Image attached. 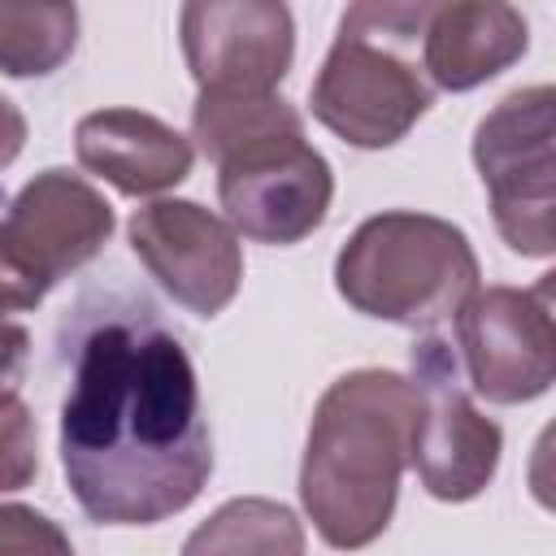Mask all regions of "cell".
<instances>
[{
  "label": "cell",
  "mask_w": 556,
  "mask_h": 556,
  "mask_svg": "<svg viewBox=\"0 0 556 556\" xmlns=\"http://www.w3.org/2000/svg\"><path fill=\"white\" fill-rule=\"evenodd\" d=\"M61 469L100 526H156L204 491L213 439L195 365L148 308L109 313L78 339L61 404Z\"/></svg>",
  "instance_id": "obj_1"
},
{
  "label": "cell",
  "mask_w": 556,
  "mask_h": 556,
  "mask_svg": "<svg viewBox=\"0 0 556 556\" xmlns=\"http://www.w3.org/2000/svg\"><path fill=\"white\" fill-rule=\"evenodd\" d=\"M413 421L417 387L395 369H352L321 391L300 465V504L330 547H369L391 526Z\"/></svg>",
  "instance_id": "obj_2"
},
{
  "label": "cell",
  "mask_w": 556,
  "mask_h": 556,
  "mask_svg": "<svg viewBox=\"0 0 556 556\" xmlns=\"http://www.w3.org/2000/svg\"><path fill=\"white\" fill-rule=\"evenodd\" d=\"M426 4L365 0L339 17V35L308 87L313 117L352 148L400 143L434 104L417 65Z\"/></svg>",
  "instance_id": "obj_3"
},
{
  "label": "cell",
  "mask_w": 556,
  "mask_h": 556,
  "mask_svg": "<svg viewBox=\"0 0 556 556\" xmlns=\"http://www.w3.org/2000/svg\"><path fill=\"white\" fill-rule=\"evenodd\" d=\"M339 295L378 321L434 326L478 291V256L460 226L391 208L365 217L334 256Z\"/></svg>",
  "instance_id": "obj_4"
},
{
  "label": "cell",
  "mask_w": 556,
  "mask_h": 556,
  "mask_svg": "<svg viewBox=\"0 0 556 556\" xmlns=\"http://www.w3.org/2000/svg\"><path fill=\"white\" fill-rule=\"evenodd\" d=\"M547 83L508 91L473 130V165L491 195L495 230L521 256L556 252V161Z\"/></svg>",
  "instance_id": "obj_5"
},
{
  "label": "cell",
  "mask_w": 556,
  "mask_h": 556,
  "mask_svg": "<svg viewBox=\"0 0 556 556\" xmlns=\"http://www.w3.org/2000/svg\"><path fill=\"white\" fill-rule=\"evenodd\" d=\"M217 195L235 235L287 248L326 222L334 174L330 161L304 139V130L269 135L217 161Z\"/></svg>",
  "instance_id": "obj_6"
},
{
  "label": "cell",
  "mask_w": 556,
  "mask_h": 556,
  "mask_svg": "<svg viewBox=\"0 0 556 556\" xmlns=\"http://www.w3.org/2000/svg\"><path fill=\"white\" fill-rule=\"evenodd\" d=\"M552 278L534 287H486L473 291L456 313L460 361L473 391L486 404L539 400L556 378V326H552Z\"/></svg>",
  "instance_id": "obj_7"
},
{
  "label": "cell",
  "mask_w": 556,
  "mask_h": 556,
  "mask_svg": "<svg viewBox=\"0 0 556 556\" xmlns=\"http://www.w3.org/2000/svg\"><path fill=\"white\" fill-rule=\"evenodd\" d=\"M413 369L417 421L408 460L434 500L465 504L491 486L504 452V430L465 395L443 339H421L413 352Z\"/></svg>",
  "instance_id": "obj_8"
},
{
  "label": "cell",
  "mask_w": 556,
  "mask_h": 556,
  "mask_svg": "<svg viewBox=\"0 0 556 556\" xmlns=\"http://www.w3.org/2000/svg\"><path fill=\"white\" fill-rule=\"evenodd\" d=\"M130 248L187 313H222L243 282L239 235L195 200H152L130 217Z\"/></svg>",
  "instance_id": "obj_9"
},
{
  "label": "cell",
  "mask_w": 556,
  "mask_h": 556,
  "mask_svg": "<svg viewBox=\"0 0 556 556\" xmlns=\"http://www.w3.org/2000/svg\"><path fill=\"white\" fill-rule=\"evenodd\" d=\"M178 35L200 91H274L295 56L291 9L274 0L182 4Z\"/></svg>",
  "instance_id": "obj_10"
},
{
  "label": "cell",
  "mask_w": 556,
  "mask_h": 556,
  "mask_svg": "<svg viewBox=\"0 0 556 556\" xmlns=\"http://www.w3.org/2000/svg\"><path fill=\"white\" fill-rule=\"evenodd\" d=\"M113 235V204L70 169L35 174L0 217V248L22 274L52 291L65 274L83 269Z\"/></svg>",
  "instance_id": "obj_11"
},
{
  "label": "cell",
  "mask_w": 556,
  "mask_h": 556,
  "mask_svg": "<svg viewBox=\"0 0 556 556\" xmlns=\"http://www.w3.org/2000/svg\"><path fill=\"white\" fill-rule=\"evenodd\" d=\"M421 74L439 91H473L530 48L521 9L504 0H443L426 4L421 22Z\"/></svg>",
  "instance_id": "obj_12"
},
{
  "label": "cell",
  "mask_w": 556,
  "mask_h": 556,
  "mask_svg": "<svg viewBox=\"0 0 556 556\" xmlns=\"http://www.w3.org/2000/svg\"><path fill=\"white\" fill-rule=\"evenodd\" d=\"M78 165L122 195H156L191 174L195 148L169 122L143 109H96L74 126Z\"/></svg>",
  "instance_id": "obj_13"
},
{
  "label": "cell",
  "mask_w": 556,
  "mask_h": 556,
  "mask_svg": "<svg viewBox=\"0 0 556 556\" xmlns=\"http://www.w3.org/2000/svg\"><path fill=\"white\" fill-rule=\"evenodd\" d=\"M182 556H304V526L278 500L239 495L187 534Z\"/></svg>",
  "instance_id": "obj_14"
},
{
  "label": "cell",
  "mask_w": 556,
  "mask_h": 556,
  "mask_svg": "<svg viewBox=\"0 0 556 556\" xmlns=\"http://www.w3.org/2000/svg\"><path fill=\"white\" fill-rule=\"evenodd\" d=\"M304 117L278 91H200L191 109V139L217 165L230 152L269 139V135H300Z\"/></svg>",
  "instance_id": "obj_15"
},
{
  "label": "cell",
  "mask_w": 556,
  "mask_h": 556,
  "mask_svg": "<svg viewBox=\"0 0 556 556\" xmlns=\"http://www.w3.org/2000/svg\"><path fill=\"white\" fill-rule=\"evenodd\" d=\"M78 43L74 4H13L0 0V74L43 78L70 61Z\"/></svg>",
  "instance_id": "obj_16"
},
{
  "label": "cell",
  "mask_w": 556,
  "mask_h": 556,
  "mask_svg": "<svg viewBox=\"0 0 556 556\" xmlns=\"http://www.w3.org/2000/svg\"><path fill=\"white\" fill-rule=\"evenodd\" d=\"M39 473V434L22 400L0 404V491H22Z\"/></svg>",
  "instance_id": "obj_17"
},
{
  "label": "cell",
  "mask_w": 556,
  "mask_h": 556,
  "mask_svg": "<svg viewBox=\"0 0 556 556\" xmlns=\"http://www.w3.org/2000/svg\"><path fill=\"white\" fill-rule=\"evenodd\" d=\"M0 556H74V543L52 517L26 504H0Z\"/></svg>",
  "instance_id": "obj_18"
},
{
  "label": "cell",
  "mask_w": 556,
  "mask_h": 556,
  "mask_svg": "<svg viewBox=\"0 0 556 556\" xmlns=\"http://www.w3.org/2000/svg\"><path fill=\"white\" fill-rule=\"evenodd\" d=\"M26 365H30V330L0 317V404L17 400Z\"/></svg>",
  "instance_id": "obj_19"
},
{
  "label": "cell",
  "mask_w": 556,
  "mask_h": 556,
  "mask_svg": "<svg viewBox=\"0 0 556 556\" xmlns=\"http://www.w3.org/2000/svg\"><path fill=\"white\" fill-rule=\"evenodd\" d=\"M43 295H48V291H43L30 274H22V269L13 265V256L0 248V317H4V313H17V308H35Z\"/></svg>",
  "instance_id": "obj_20"
},
{
  "label": "cell",
  "mask_w": 556,
  "mask_h": 556,
  "mask_svg": "<svg viewBox=\"0 0 556 556\" xmlns=\"http://www.w3.org/2000/svg\"><path fill=\"white\" fill-rule=\"evenodd\" d=\"M22 148H26V113L9 96H0V169L13 165Z\"/></svg>",
  "instance_id": "obj_21"
}]
</instances>
